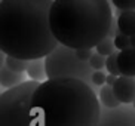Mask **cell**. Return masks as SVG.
<instances>
[{
  "label": "cell",
  "mask_w": 135,
  "mask_h": 126,
  "mask_svg": "<svg viewBox=\"0 0 135 126\" xmlns=\"http://www.w3.org/2000/svg\"><path fill=\"white\" fill-rule=\"evenodd\" d=\"M30 111L33 126H97L101 103L86 82L55 77L37 85Z\"/></svg>",
  "instance_id": "obj_1"
},
{
  "label": "cell",
  "mask_w": 135,
  "mask_h": 126,
  "mask_svg": "<svg viewBox=\"0 0 135 126\" xmlns=\"http://www.w3.org/2000/svg\"><path fill=\"white\" fill-rule=\"evenodd\" d=\"M54 0H2L0 51L21 59L45 58L58 46L49 25Z\"/></svg>",
  "instance_id": "obj_2"
},
{
  "label": "cell",
  "mask_w": 135,
  "mask_h": 126,
  "mask_svg": "<svg viewBox=\"0 0 135 126\" xmlns=\"http://www.w3.org/2000/svg\"><path fill=\"white\" fill-rule=\"evenodd\" d=\"M108 0H54L49 25L58 43L73 49L95 47L113 21Z\"/></svg>",
  "instance_id": "obj_3"
},
{
  "label": "cell",
  "mask_w": 135,
  "mask_h": 126,
  "mask_svg": "<svg viewBox=\"0 0 135 126\" xmlns=\"http://www.w3.org/2000/svg\"><path fill=\"white\" fill-rule=\"evenodd\" d=\"M39 83L25 80L0 95V126H33L30 99Z\"/></svg>",
  "instance_id": "obj_4"
},
{
  "label": "cell",
  "mask_w": 135,
  "mask_h": 126,
  "mask_svg": "<svg viewBox=\"0 0 135 126\" xmlns=\"http://www.w3.org/2000/svg\"><path fill=\"white\" fill-rule=\"evenodd\" d=\"M48 79L73 77L86 82L92 88V68L88 61H82L76 55V49L58 43V46L45 56Z\"/></svg>",
  "instance_id": "obj_5"
},
{
  "label": "cell",
  "mask_w": 135,
  "mask_h": 126,
  "mask_svg": "<svg viewBox=\"0 0 135 126\" xmlns=\"http://www.w3.org/2000/svg\"><path fill=\"white\" fill-rule=\"evenodd\" d=\"M97 126H135V108L129 104L108 108L101 107V116Z\"/></svg>",
  "instance_id": "obj_6"
},
{
  "label": "cell",
  "mask_w": 135,
  "mask_h": 126,
  "mask_svg": "<svg viewBox=\"0 0 135 126\" xmlns=\"http://www.w3.org/2000/svg\"><path fill=\"white\" fill-rule=\"evenodd\" d=\"M113 92L120 104H132L135 99V77L132 76H122L116 79L113 85Z\"/></svg>",
  "instance_id": "obj_7"
},
{
  "label": "cell",
  "mask_w": 135,
  "mask_h": 126,
  "mask_svg": "<svg viewBox=\"0 0 135 126\" xmlns=\"http://www.w3.org/2000/svg\"><path fill=\"white\" fill-rule=\"evenodd\" d=\"M119 71L122 76H132L135 77V49L128 47L119 52L117 55Z\"/></svg>",
  "instance_id": "obj_8"
},
{
  "label": "cell",
  "mask_w": 135,
  "mask_h": 126,
  "mask_svg": "<svg viewBox=\"0 0 135 126\" xmlns=\"http://www.w3.org/2000/svg\"><path fill=\"white\" fill-rule=\"evenodd\" d=\"M22 82H25L24 73H18V71L11 70L6 65L0 67V86L4 89H11L13 86H18Z\"/></svg>",
  "instance_id": "obj_9"
},
{
  "label": "cell",
  "mask_w": 135,
  "mask_h": 126,
  "mask_svg": "<svg viewBox=\"0 0 135 126\" xmlns=\"http://www.w3.org/2000/svg\"><path fill=\"white\" fill-rule=\"evenodd\" d=\"M117 27L120 33L126 36L135 34V9L134 11H120L117 15Z\"/></svg>",
  "instance_id": "obj_10"
},
{
  "label": "cell",
  "mask_w": 135,
  "mask_h": 126,
  "mask_svg": "<svg viewBox=\"0 0 135 126\" xmlns=\"http://www.w3.org/2000/svg\"><path fill=\"white\" fill-rule=\"evenodd\" d=\"M27 74L31 80L36 82H43L48 79L46 76V67H45V58H37V59H30L27 65Z\"/></svg>",
  "instance_id": "obj_11"
},
{
  "label": "cell",
  "mask_w": 135,
  "mask_h": 126,
  "mask_svg": "<svg viewBox=\"0 0 135 126\" xmlns=\"http://www.w3.org/2000/svg\"><path fill=\"white\" fill-rule=\"evenodd\" d=\"M98 99L103 107H108V108H114V107L120 105V101L116 98L114 92H113V88L108 86V85H103L99 88L98 92Z\"/></svg>",
  "instance_id": "obj_12"
},
{
  "label": "cell",
  "mask_w": 135,
  "mask_h": 126,
  "mask_svg": "<svg viewBox=\"0 0 135 126\" xmlns=\"http://www.w3.org/2000/svg\"><path fill=\"white\" fill-rule=\"evenodd\" d=\"M94 49H95L98 54H101V55L108 56V55H111L113 52H116L114 40H113V37H110V36H105V37H104V39L101 40Z\"/></svg>",
  "instance_id": "obj_13"
},
{
  "label": "cell",
  "mask_w": 135,
  "mask_h": 126,
  "mask_svg": "<svg viewBox=\"0 0 135 126\" xmlns=\"http://www.w3.org/2000/svg\"><path fill=\"white\" fill-rule=\"evenodd\" d=\"M4 65H6V67H9L11 70H13V71L24 73V71L27 70L28 61H27V59H21V58H15V56H8V55H6Z\"/></svg>",
  "instance_id": "obj_14"
},
{
  "label": "cell",
  "mask_w": 135,
  "mask_h": 126,
  "mask_svg": "<svg viewBox=\"0 0 135 126\" xmlns=\"http://www.w3.org/2000/svg\"><path fill=\"white\" fill-rule=\"evenodd\" d=\"M117 55H119V52H113L105 59V68H107V71L110 74H114V76H120L119 64H117Z\"/></svg>",
  "instance_id": "obj_15"
},
{
  "label": "cell",
  "mask_w": 135,
  "mask_h": 126,
  "mask_svg": "<svg viewBox=\"0 0 135 126\" xmlns=\"http://www.w3.org/2000/svg\"><path fill=\"white\" fill-rule=\"evenodd\" d=\"M105 59H107V56L101 55V54H98V52L95 51L92 54L91 59H89L88 62H89L92 70H103V68L105 67Z\"/></svg>",
  "instance_id": "obj_16"
},
{
  "label": "cell",
  "mask_w": 135,
  "mask_h": 126,
  "mask_svg": "<svg viewBox=\"0 0 135 126\" xmlns=\"http://www.w3.org/2000/svg\"><path fill=\"white\" fill-rule=\"evenodd\" d=\"M113 40H114L116 49H119V51L128 49V47H132V46H131V39H129V36L123 34V33H119V34L116 36Z\"/></svg>",
  "instance_id": "obj_17"
},
{
  "label": "cell",
  "mask_w": 135,
  "mask_h": 126,
  "mask_svg": "<svg viewBox=\"0 0 135 126\" xmlns=\"http://www.w3.org/2000/svg\"><path fill=\"white\" fill-rule=\"evenodd\" d=\"M113 6L119 11H134L135 0H110Z\"/></svg>",
  "instance_id": "obj_18"
},
{
  "label": "cell",
  "mask_w": 135,
  "mask_h": 126,
  "mask_svg": "<svg viewBox=\"0 0 135 126\" xmlns=\"http://www.w3.org/2000/svg\"><path fill=\"white\" fill-rule=\"evenodd\" d=\"M92 54H94L92 47H79V49H76V55L82 61H89Z\"/></svg>",
  "instance_id": "obj_19"
},
{
  "label": "cell",
  "mask_w": 135,
  "mask_h": 126,
  "mask_svg": "<svg viewBox=\"0 0 135 126\" xmlns=\"http://www.w3.org/2000/svg\"><path fill=\"white\" fill-rule=\"evenodd\" d=\"M119 33H120V30H119V27H117V20H116V18H113V21H111V25H110V30H108V36L114 39L116 36L119 34Z\"/></svg>",
  "instance_id": "obj_20"
},
{
  "label": "cell",
  "mask_w": 135,
  "mask_h": 126,
  "mask_svg": "<svg viewBox=\"0 0 135 126\" xmlns=\"http://www.w3.org/2000/svg\"><path fill=\"white\" fill-rule=\"evenodd\" d=\"M117 77H119V76H114V74H110V73H108L107 77H105V85H108V86H113Z\"/></svg>",
  "instance_id": "obj_21"
},
{
  "label": "cell",
  "mask_w": 135,
  "mask_h": 126,
  "mask_svg": "<svg viewBox=\"0 0 135 126\" xmlns=\"http://www.w3.org/2000/svg\"><path fill=\"white\" fill-rule=\"evenodd\" d=\"M4 59H6V54L0 51V67H2V65H4Z\"/></svg>",
  "instance_id": "obj_22"
},
{
  "label": "cell",
  "mask_w": 135,
  "mask_h": 126,
  "mask_svg": "<svg viewBox=\"0 0 135 126\" xmlns=\"http://www.w3.org/2000/svg\"><path fill=\"white\" fill-rule=\"evenodd\" d=\"M129 39H131V46L135 47V34L134 36H129Z\"/></svg>",
  "instance_id": "obj_23"
},
{
  "label": "cell",
  "mask_w": 135,
  "mask_h": 126,
  "mask_svg": "<svg viewBox=\"0 0 135 126\" xmlns=\"http://www.w3.org/2000/svg\"><path fill=\"white\" fill-rule=\"evenodd\" d=\"M132 107H134V108H135V99H134V103H132Z\"/></svg>",
  "instance_id": "obj_24"
},
{
  "label": "cell",
  "mask_w": 135,
  "mask_h": 126,
  "mask_svg": "<svg viewBox=\"0 0 135 126\" xmlns=\"http://www.w3.org/2000/svg\"><path fill=\"white\" fill-rule=\"evenodd\" d=\"M2 94H3V91H2V89H0V95H2Z\"/></svg>",
  "instance_id": "obj_25"
},
{
  "label": "cell",
  "mask_w": 135,
  "mask_h": 126,
  "mask_svg": "<svg viewBox=\"0 0 135 126\" xmlns=\"http://www.w3.org/2000/svg\"><path fill=\"white\" fill-rule=\"evenodd\" d=\"M0 2H2V0H0Z\"/></svg>",
  "instance_id": "obj_26"
},
{
  "label": "cell",
  "mask_w": 135,
  "mask_h": 126,
  "mask_svg": "<svg viewBox=\"0 0 135 126\" xmlns=\"http://www.w3.org/2000/svg\"><path fill=\"white\" fill-rule=\"evenodd\" d=\"M134 49H135V47H134Z\"/></svg>",
  "instance_id": "obj_27"
}]
</instances>
